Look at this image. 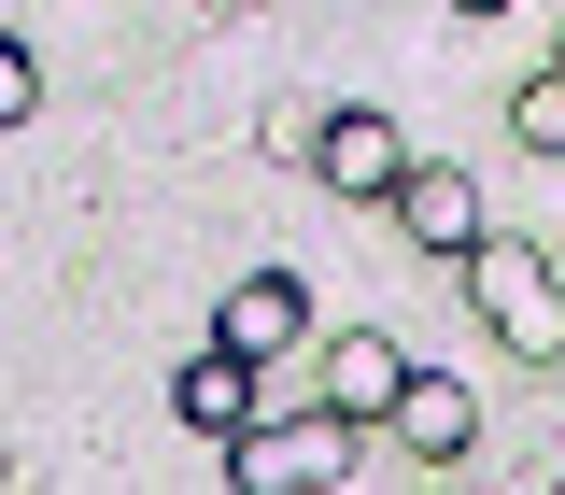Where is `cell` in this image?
<instances>
[{
  "instance_id": "obj_1",
  "label": "cell",
  "mask_w": 565,
  "mask_h": 495,
  "mask_svg": "<svg viewBox=\"0 0 565 495\" xmlns=\"http://www.w3.org/2000/svg\"><path fill=\"white\" fill-rule=\"evenodd\" d=\"M467 312H481L523 368H552V354H565V270L537 255V241H494V227H481V241H467Z\"/></svg>"
},
{
  "instance_id": "obj_2",
  "label": "cell",
  "mask_w": 565,
  "mask_h": 495,
  "mask_svg": "<svg viewBox=\"0 0 565 495\" xmlns=\"http://www.w3.org/2000/svg\"><path fill=\"white\" fill-rule=\"evenodd\" d=\"M353 467V411H297V424H241V439H226V482L241 495H282V482H340Z\"/></svg>"
},
{
  "instance_id": "obj_3",
  "label": "cell",
  "mask_w": 565,
  "mask_h": 495,
  "mask_svg": "<svg viewBox=\"0 0 565 495\" xmlns=\"http://www.w3.org/2000/svg\"><path fill=\"white\" fill-rule=\"evenodd\" d=\"M170 411L199 424V439H241V424L269 411V368H255V354H241V340H199V354H184V368H170Z\"/></svg>"
},
{
  "instance_id": "obj_4",
  "label": "cell",
  "mask_w": 565,
  "mask_h": 495,
  "mask_svg": "<svg viewBox=\"0 0 565 495\" xmlns=\"http://www.w3.org/2000/svg\"><path fill=\"white\" fill-rule=\"evenodd\" d=\"M311 170H326V199H396L411 185V141H396V114H326L311 128Z\"/></svg>"
},
{
  "instance_id": "obj_5",
  "label": "cell",
  "mask_w": 565,
  "mask_h": 495,
  "mask_svg": "<svg viewBox=\"0 0 565 495\" xmlns=\"http://www.w3.org/2000/svg\"><path fill=\"white\" fill-rule=\"evenodd\" d=\"M212 340H241L255 368H282V354L311 340V283H297V270H241V283H226V312H212Z\"/></svg>"
},
{
  "instance_id": "obj_6",
  "label": "cell",
  "mask_w": 565,
  "mask_h": 495,
  "mask_svg": "<svg viewBox=\"0 0 565 495\" xmlns=\"http://www.w3.org/2000/svg\"><path fill=\"white\" fill-rule=\"evenodd\" d=\"M467 439H481V397H467L452 368H411V382H396V453H411V467H452Z\"/></svg>"
},
{
  "instance_id": "obj_7",
  "label": "cell",
  "mask_w": 565,
  "mask_h": 495,
  "mask_svg": "<svg viewBox=\"0 0 565 495\" xmlns=\"http://www.w3.org/2000/svg\"><path fill=\"white\" fill-rule=\"evenodd\" d=\"M396 227H411L424 255H452V270H467V241H481V185H467V170H424V156H411V185H396Z\"/></svg>"
},
{
  "instance_id": "obj_8",
  "label": "cell",
  "mask_w": 565,
  "mask_h": 495,
  "mask_svg": "<svg viewBox=\"0 0 565 495\" xmlns=\"http://www.w3.org/2000/svg\"><path fill=\"white\" fill-rule=\"evenodd\" d=\"M396 382H411V354L382 340V326L326 340V411H353V424H396Z\"/></svg>"
},
{
  "instance_id": "obj_9",
  "label": "cell",
  "mask_w": 565,
  "mask_h": 495,
  "mask_svg": "<svg viewBox=\"0 0 565 495\" xmlns=\"http://www.w3.org/2000/svg\"><path fill=\"white\" fill-rule=\"evenodd\" d=\"M509 128H523V156H565V57L537 71L523 99H509Z\"/></svg>"
},
{
  "instance_id": "obj_10",
  "label": "cell",
  "mask_w": 565,
  "mask_h": 495,
  "mask_svg": "<svg viewBox=\"0 0 565 495\" xmlns=\"http://www.w3.org/2000/svg\"><path fill=\"white\" fill-rule=\"evenodd\" d=\"M29 114H43V57L0 29V128H29Z\"/></svg>"
},
{
  "instance_id": "obj_11",
  "label": "cell",
  "mask_w": 565,
  "mask_h": 495,
  "mask_svg": "<svg viewBox=\"0 0 565 495\" xmlns=\"http://www.w3.org/2000/svg\"><path fill=\"white\" fill-rule=\"evenodd\" d=\"M452 14H509V0H452Z\"/></svg>"
}]
</instances>
